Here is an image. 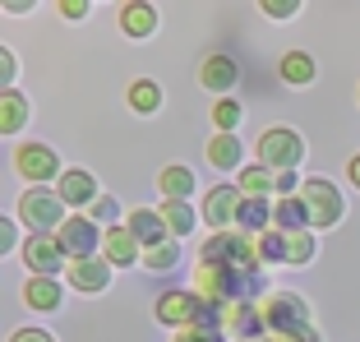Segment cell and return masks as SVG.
<instances>
[{"instance_id":"836d02e7","label":"cell","mask_w":360,"mask_h":342,"mask_svg":"<svg viewBox=\"0 0 360 342\" xmlns=\"http://www.w3.org/2000/svg\"><path fill=\"white\" fill-rule=\"evenodd\" d=\"M259 10L268 14V19H291V14L300 10L296 0H264V5H259Z\"/></svg>"},{"instance_id":"5bb4252c","label":"cell","mask_w":360,"mask_h":342,"mask_svg":"<svg viewBox=\"0 0 360 342\" xmlns=\"http://www.w3.org/2000/svg\"><path fill=\"white\" fill-rule=\"evenodd\" d=\"M236 79H240V70H236V61L222 56V51L199 65V84L208 88V93H226V88H236Z\"/></svg>"},{"instance_id":"d6a6232c","label":"cell","mask_w":360,"mask_h":342,"mask_svg":"<svg viewBox=\"0 0 360 342\" xmlns=\"http://www.w3.org/2000/svg\"><path fill=\"white\" fill-rule=\"evenodd\" d=\"M88 217H93V222L116 227V199H111V194H97V199L88 203Z\"/></svg>"},{"instance_id":"ab89813d","label":"cell","mask_w":360,"mask_h":342,"mask_svg":"<svg viewBox=\"0 0 360 342\" xmlns=\"http://www.w3.org/2000/svg\"><path fill=\"white\" fill-rule=\"evenodd\" d=\"M10 342H51V333H42V329H19Z\"/></svg>"},{"instance_id":"44dd1931","label":"cell","mask_w":360,"mask_h":342,"mask_svg":"<svg viewBox=\"0 0 360 342\" xmlns=\"http://www.w3.org/2000/svg\"><path fill=\"white\" fill-rule=\"evenodd\" d=\"M273 222L277 232H305L309 227V213H305V203H300V194H286L282 203L273 208Z\"/></svg>"},{"instance_id":"2e32d148","label":"cell","mask_w":360,"mask_h":342,"mask_svg":"<svg viewBox=\"0 0 360 342\" xmlns=\"http://www.w3.org/2000/svg\"><path fill=\"white\" fill-rule=\"evenodd\" d=\"M129 232L139 236V246H143V250L171 241V232H167V222H162L158 208H134V213H129Z\"/></svg>"},{"instance_id":"f1b7e54d","label":"cell","mask_w":360,"mask_h":342,"mask_svg":"<svg viewBox=\"0 0 360 342\" xmlns=\"http://www.w3.org/2000/svg\"><path fill=\"white\" fill-rule=\"evenodd\" d=\"M129 107H134V111H158V107H162V88L153 84V79H139V84H129Z\"/></svg>"},{"instance_id":"cb8c5ba5","label":"cell","mask_w":360,"mask_h":342,"mask_svg":"<svg viewBox=\"0 0 360 342\" xmlns=\"http://www.w3.org/2000/svg\"><path fill=\"white\" fill-rule=\"evenodd\" d=\"M23 120H28V97H19L14 88H5V93H0V129L14 134Z\"/></svg>"},{"instance_id":"e0dca14e","label":"cell","mask_w":360,"mask_h":342,"mask_svg":"<svg viewBox=\"0 0 360 342\" xmlns=\"http://www.w3.org/2000/svg\"><path fill=\"white\" fill-rule=\"evenodd\" d=\"M23 300H28L32 310H56V305H60V282L32 273V278L23 282Z\"/></svg>"},{"instance_id":"603a6c76","label":"cell","mask_w":360,"mask_h":342,"mask_svg":"<svg viewBox=\"0 0 360 342\" xmlns=\"http://www.w3.org/2000/svg\"><path fill=\"white\" fill-rule=\"evenodd\" d=\"M158 185H162L167 199H185V194H194V171L190 167H162Z\"/></svg>"},{"instance_id":"e575fe53","label":"cell","mask_w":360,"mask_h":342,"mask_svg":"<svg viewBox=\"0 0 360 342\" xmlns=\"http://www.w3.org/2000/svg\"><path fill=\"white\" fill-rule=\"evenodd\" d=\"M259 342H319V333H314V329H309V324H305V329H291V333H273V338H259Z\"/></svg>"},{"instance_id":"1f68e13d","label":"cell","mask_w":360,"mask_h":342,"mask_svg":"<svg viewBox=\"0 0 360 342\" xmlns=\"http://www.w3.org/2000/svg\"><path fill=\"white\" fill-rule=\"evenodd\" d=\"M212 125L222 129V134H231V129L240 125V107H236L231 97H222V102H217V107H212Z\"/></svg>"},{"instance_id":"60d3db41","label":"cell","mask_w":360,"mask_h":342,"mask_svg":"<svg viewBox=\"0 0 360 342\" xmlns=\"http://www.w3.org/2000/svg\"><path fill=\"white\" fill-rule=\"evenodd\" d=\"M0 84H14V56L0 51Z\"/></svg>"},{"instance_id":"9a60e30c","label":"cell","mask_w":360,"mask_h":342,"mask_svg":"<svg viewBox=\"0 0 360 342\" xmlns=\"http://www.w3.org/2000/svg\"><path fill=\"white\" fill-rule=\"evenodd\" d=\"M65 278H70V287H75V291H106L111 268H106L102 259H75V264L65 268Z\"/></svg>"},{"instance_id":"74e56055","label":"cell","mask_w":360,"mask_h":342,"mask_svg":"<svg viewBox=\"0 0 360 342\" xmlns=\"http://www.w3.org/2000/svg\"><path fill=\"white\" fill-rule=\"evenodd\" d=\"M88 10H93L88 0H60V14H65V19H84Z\"/></svg>"},{"instance_id":"8d00e7d4","label":"cell","mask_w":360,"mask_h":342,"mask_svg":"<svg viewBox=\"0 0 360 342\" xmlns=\"http://www.w3.org/2000/svg\"><path fill=\"white\" fill-rule=\"evenodd\" d=\"M296 185H300V181H296V171H277V176H273V190L282 194V199H286L291 190H296Z\"/></svg>"},{"instance_id":"6da1fadb","label":"cell","mask_w":360,"mask_h":342,"mask_svg":"<svg viewBox=\"0 0 360 342\" xmlns=\"http://www.w3.org/2000/svg\"><path fill=\"white\" fill-rule=\"evenodd\" d=\"M194 291L226 310L236 300H250V291H259V273H245V268H231V264H199Z\"/></svg>"},{"instance_id":"3957f363","label":"cell","mask_w":360,"mask_h":342,"mask_svg":"<svg viewBox=\"0 0 360 342\" xmlns=\"http://www.w3.org/2000/svg\"><path fill=\"white\" fill-rule=\"evenodd\" d=\"M19 222L28 227V232H56L60 222H70V217H65V199L56 190H46V185H32L19 199Z\"/></svg>"},{"instance_id":"7c38bea8","label":"cell","mask_w":360,"mask_h":342,"mask_svg":"<svg viewBox=\"0 0 360 342\" xmlns=\"http://www.w3.org/2000/svg\"><path fill=\"white\" fill-rule=\"evenodd\" d=\"M226 329H231L236 342H259L264 338V315L250 300H236V305H226Z\"/></svg>"},{"instance_id":"ffe728a7","label":"cell","mask_w":360,"mask_h":342,"mask_svg":"<svg viewBox=\"0 0 360 342\" xmlns=\"http://www.w3.org/2000/svg\"><path fill=\"white\" fill-rule=\"evenodd\" d=\"M268 217H273V208H268V199H250V194H245L240 199V208H236V227H240V232H268Z\"/></svg>"},{"instance_id":"f35d334b","label":"cell","mask_w":360,"mask_h":342,"mask_svg":"<svg viewBox=\"0 0 360 342\" xmlns=\"http://www.w3.org/2000/svg\"><path fill=\"white\" fill-rule=\"evenodd\" d=\"M14 246H19V227L5 217V222H0V250H14Z\"/></svg>"},{"instance_id":"484cf974","label":"cell","mask_w":360,"mask_h":342,"mask_svg":"<svg viewBox=\"0 0 360 342\" xmlns=\"http://www.w3.org/2000/svg\"><path fill=\"white\" fill-rule=\"evenodd\" d=\"M282 79H286V84H296V88L314 84V61H309L305 51H286L282 56Z\"/></svg>"},{"instance_id":"8992f818","label":"cell","mask_w":360,"mask_h":342,"mask_svg":"<svg viewBox=\"0 0 360 342\" xmlns=\"http://www.w3.org/2000/svg\"><path fill=\"white\" fill-rule=\"evenodd\" d=\"M300 158H305V144L291 129H268L259 139V167H268V171H296Z\"/></svg>"},{"instance_id":"7402d4cb","label":"cell","mask_w":360,"mask_h":342,"mask_svg":"<svg viewBox=\"0 0 360 342\" xmlns=\"http://www.w3.org/2000/svg\"><path fill=\"white\" fill-rule=\"evenodd\" d=\"M208 162L222 167V171L240 167V139H236V134H212L208 139Z\"/></svg>"},{"instance_id":"d590c367","label":"cell","mask_w":360,"mask_h":342,"mask_svg":"<svg viewBox=\"0 0 360 342\" xmlns=\"http://www.w3.org/2000/svg\"><path fill=\"white\" fill-rule=\"evenodd\" d=\"M176 342H222V333H212V329H180Z\"/></svg>"},{"instance_id":"f546056e","label":"cell","mask_w":360,"mask_h":342,"mask_svg":"<svg viewBox=\"0 0 360 342\" xmlns=\"http://www.w3.org/2000/svg\"><path fill=\"white\" fill-rule=\"evenodd\" d=\"M255 250H259V259H264V264H286V236L282 232H259Z\"/></svg>"},{"instance_id":"4316f807","label":"cell","mask_w":360,"mask_h":342,"mask_svg":"<svg viewBox=\"0 0 360 342\" xmlns=\"http://www.w3.org/2000/svg\"><path fill=\"white\" fill-rule=\"evenodd\" d=\"M286 236V264H309L314 259V232H282Z\"/></svg>"},{"instance_id":"83f0119b","label":"cell","mask_w":360,"mask_h":342,"mask_svg":"<svg viewBox=\"0 0 360 342\" xmlns=\"http://www.w3.org/2000/svg\"><path fill=\"white\" fill-rule=\"evenodd\" d=\"M273 176H277V171H268V167H245V171H240V194H250V199H264V194L273 190Z\"/></svg>"},{"instance_id":"d4e9b609","label":"cell","mask_w":360,"mask_h":342,"mask_svg":"<svg viewBox=\"0 0 360 342\" xmlns=\"http://www.w3.org/2000/svg\"><path fill=\"white\" fill-rule=\"evenodd\" d=\"M158 213H162V222H167V232L176 236V241H180V236H185V232L194 227V208H190L185 199H167V203L158 208Z\"/></svg>"},{"instance_id":"30bf717a","label":"cell","mask_w":360,"mask_h":342,"mask_svg":"<svg viewBox=\"0 0 360 342\" xmlns=\"http://www.w3.org/2000/svg\"><path fill=\"white\" fill-rule=\"evenodd\" d=\"M56 236H60V246H65L70 259H93L97 246H102V232H97L93 217H70L65 232H56Z\"/></svg>"},{"instance_id":"ac0fdd59","label":"cell","mask_w":360,"mask_h":342,"mask_svg":"<svg viewBox=\"0 0 360 342\" xmlns=\"http://www.w3.org/2000/svg\"><path fill=\"white\" fill-rule=\"evenodd\" d=\"M56 194H60L65 203H93L97 199V181L88 176V171H65L60 185H56Z\"/></svg>"},{"instance_id":"277c9868","label":"cell","mask_w":360,"mask_h":342,"mask_svg":"<svg viewBox=\"0 0 360 342\" xmlns=\"http://www.w3.org/2000/svg\"><path fill=\"white\" fill-rule=\"evenodd\" d=\"M259 315H264L268 333H291V329H305L309 324V305L296 296V291H268L264 305H259Z\"/></svg>"},{"instance_id":"8fae6325","label":"cell","mask_w":360,"mask_h":342,"mask_svg":"<svg viewBox=\"0 0 360 342\" xmlns=\"http://www.w3.org/2000/svg\"><path fill=\"white\" fill-rule=\"evenodd\" d=\"M199 310H203V296L199 291H167V296L158 300V319L162 324H171V329H190L194 319H199Z\"/></svg>"},{"instance_id":"ba28073f","label":"cell","mask_w":360,"mask_h":342,"mask_svg":"<svg viewBox=\"0 0 360 342\" xmlns=\"http://www.w3.org/2000/svg\"><path fill=\"white\" fill-rule=\"evenodd\" d=\"M14 167L28 176L32 185H42V181H60L65 171H60V158H56L46 144H23L19 153H14Z\"/></svg>"},{"instance_id":"b9f144b4","label":"cell","mask_w":360,"mask_h":342,"mask_svg":"<svg viewBox=\"0 0 360 342\" xmlns=\"http://www.w3.org/2000/svg\"><path fill=\"white\" fill-rule=\"evenodd\" d=\"M347 176H351V185H356V190H360V153H356V158L347 162Z\"/></svg>"},{"instance_id":"d6986e66","label":"cell","mask_w":360,"mask_h":342,"mask_svg":"<svg viewBox=\"0 0 360 342\" xmlns=\"http://www.w3.org/2000/svg\"><path fill=\"white\" fill-rule=\"evenodd\" d=\"M120 28H125L129 37H148V32L158 28V10L143 5V0H129L125 10H120Z\"/></svg>"},{"instance_id":"4fadbf2b","label":"cell","mask_w":360,"mask_h":342,"mask_svg":"<svg viewBox=\"0 0 360 342\" xmlns=\"http://www.w3.org/2000/svg\"><path fill=\"white\" fill-rule=\"evenodd\" d=\"M102 250H106V264L129 268L143 246H139V236L129 232V227H106V232H102Z\"/></svg>"},{"instance_id":"5b68a950","label":"cell","mask_w":360,"mask_h":342,"mask_svg":"<svg viewBox=\"0 0 360 342\" xmlns=\"http://www.w3.org/2000/svg\"><path fill=\"white\" fill-rule=\"evenodd\" d=\"M300 203H305V213H309V227H333L342 217V194H338V185L323 181V176L300 181Z\"/></svg>"},{"instance_id":"7a4b0ae2","label":"cell","mask_w":360,"mask_h":342,"mask_svg":"<svg viewBox=\"0 0 360 342\" xmlns=\"http://www.w3.org/2000/svg\"><path fill=\"white\" fill-rule=\"evenodd\" d=\"M199 264H231V268H245V273H259V250L245 232H212L208 241L199 246Z\"/></svg>"},{"instance_id":"4dcf8cb0","label":"cell","mask_w":360,"mask_h":342,"mask_svg":"<svg viewBox=\"0 0 360 342\" xmlns=\"http://www.w3.org/2000/svg\"><path fill=\"white\" fill-rule=\"evenodd\" d=\"M176 255H180V246H176V241H162V246L143 250V264H148L153 273H167V268L176 264Z\"/></svg>"},{"instance_id":"52a82bcc","label":"cell","mask_w":360,"mask_h":342,"mask_svg":"<svg viewBox=\"0 0 360 342\" xmlns=\"http://www.w3.org/2000/svg\"><path fill=\"white\" fill-rule=\"evenodd\" d=\"M23 264L32 268V273H42V278H56L65 268V246L56 232H32L28 246H23Z\"/></svg>"},{"instance_id":"9c48e42d","label":"cell","mask_w":360,"mask_h":342,"mask_svg":"<svg viewBox=\"0 0 360 342\" xmlns=\"http://www.w3.org/2000/svg\"><path fill=\"white\" fill-rule=\"evenodd\" d=\"M240 185H212L208 199H203V222L212 227V232H226V227L236 222V208H240Z\"/></svg>"}]
</instances>
